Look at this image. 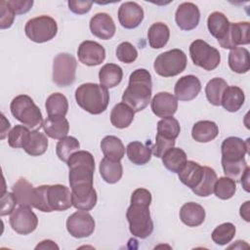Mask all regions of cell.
<instances>
[{"label":"cell","instance_id":"obj_24","mask_svg":"<svg viewBox=\"0 0 250 250\" xmlns=\"http://www.w3.org/2000/svg\"><path fill=\"white\" fill-rule=\"evenodd\" d=\"M100 174L107 184L117 183L123 175V167L120 160H114L108 157H104L99 166Z\"/></svg>","mask_w":250,"mask_h":250},{"label":"cell","instance_id":"obj_27","mask_svg":"<svg viewBox=\"0 0 250 250\" xmlns=\"http://www.w3.org/2000/svg\"><path fill=\"white\" fill-rule=\"evenodd\" d=\"M134 115L135 111L122 102L115 104L111 109L110 122L114 127L124 129L131 125L134 120Z\"/></svg>","mask_w":250,"mask_h":250},{"label":"cell","instance_id":"obj_12","mask_svg":"<svg viewBox=\"0 0 250 250\" xmlns=\"http://www.w3.org/2000/svg\"><path fill=\"white\" fill-rule=\"evenodd\" d=\"M66 229L75 238L88 237L95 230V220L87 211H76L67 218Z\"/></svg>","mask_w":250,"mask_h":250},{"label":"cell","instance_id":"obj_3","mask_svg":"<svg viewBox=\"0 0 250 250\" xmlns=\"http://www.w3.org/2000/svg\"><path fill=\"white\" fill-rule=\"evenodd\" d=\"M31 205L46 213L67 210L72 206L71 191L60 184L39 186L34 188Z\"/></svg>","mask_w":250,"mask_h":250},{"label":"cell","instance_id":"obj_42","mask_svg":"<svg viewBox=\"0 0 250 250\" xmlns=\"http://www.w3.org/2000/svg\"><path fill=\"white\" fill-rule=\"evenodd\" d=\"M181 131L180 124L176 118L173 116L161 118L157 122V135H160L164 138L176 140Z\"/></svg>","mask_w":250,"mask_h":250},{"label":"cell","instance_id":"obj_4","mask_svg":"<svg viewBox=\"0 0 250 250\" xmlns=\"http://www.w3.org/2000/svg\"><path fill=\"white\" fill-rule=\"evenodd\" d=\"M152 81L148 70L138 68L129 77L128 87L122 95V102L135 112L145 109L151 98Z\"/></svg>","mask_w":250,"mask_h":250},{"label":"cell","instance_id":"obj_17","mask_svg":"<svg viewBox=\"0 0 250 250\" xmlns=\"http://www.w3.org/2000/svg\"><path fill=\"white\" fill-rule=\"evenodd\" d=\"M144 20V10L136 2H124L118 9L119 23L127 29L136 28Z\"/></svg>","mask_w":250,"mask_h":250},{"label":"cell","instance_id":"obj_30","mask_svg":"<svg viewBox=\"0 0 250 250\" xmlns=\"http://www.w3.org/2000/svg\"><path fill=\"white\" fill-rule=\"evenodd\" d=\"M170 37V30L164 22H154L147 31L148 44L152 49L163 48Z\"/></svg>","mask_w":250,"mask_h":250},{"label":"cell","instance_id":"obj_47","mask_svg":"<svg viewBox=\"0 0 250 250\" xmlns=\"http://www.w3.org/2000/svg\"><path fill=\"white\" fill-rule=\"evenodd\" d=\"M16 14L7 1L0 2V28L6 29L12 26Z\"/></svg>","mask_w":250,"mask_h":250},{"label":"cell","instance_id":"obj_13","mask_svg":"<svg viewBox=\"0 0 250 250\" xmlns=\"http://www.w3.org/2000/svg\"><path fill=\"white\" fill-rule=\"evenodd\" d=\"M250 23L248 21L229 22L226 36L219 40V44L224 49H234L238 45H247L250 42Z\"/></svg>","mask_w":250,"mask_h":250},{"label":"cell","instance_id":"obj_1","mask_svg":"<svg viewBox=\"0 0 250 250\" xmlns=\"http://www.w3.org/2000/svg\"><path fill=\"white\" fill-rule=\"evenodd\" d=\"M69 173L72 206L78 210L90 211L97 203L98 196L93 187L95 159L91 152L77 150L66 162Z\"/></svg>","mask_w":250,"mask_h":250},{"label":"cell","instance_id":"obj_6","mask_svg":"<svg viewBox=\"0 0 250 250\" xmlns=\"http://www.w3.org/2000/svg\"><path fill=\"white\" fill-rule=\"evenodd\" d=\"M12 115L27 128H37L43 124V116L39 107L27 95H19L10 104Z\"/></svg>","mask_w":250,"mask_h":250},{"label":"cell","instance_id":"obj_52","mask_svg":"<svg viewBox=\"0 0 250 250\" xmlns=\"http://www.w3.org/2000/svg\"><path fill=\"white\" fill-rule=\"evenodd\" d=\"M35 249H59V246L52 240L46 239L41 241L36 247Z\"/></svg>","mask_w":250,"mask_h":250},{"label":"cell","instance_id":"obj_55","mask_svg":"<svg viewBox=\"0 0 250 250\" xmlns=\"http://www.w3.org/2000/svg\"><path fill=\"white\" fill-rule=\"evenodd\" d=\"M249 204H250V201H246L244 202L243 205H241L240 207V216L246 221V222H249L250 219H249Z\"/></svg>","mask_w":250,"mask_h":250},{"label":"cell","instance_id":"obj_46","mask_svg":"<svg viewBox=\"0 0 250 250\" xmlns=\"http://www.w3.org/2000/svg\"><path fill=\"white\" fill-rule=\"evenodd\" d=\"M117 59L124 63H132L138 57V51L130 42H122L116 48Z\"/></svg>","mask_w":250,"mask_h":250},{"label":"cell","instance_id":"obj_48","mask_svg":"<svg viewBox=\"0 0 250 250\" xmlns=\"http://www.w3.org/2000/svg\"><path fill=\"white\" fill-rule=\"evenodd\" d=\"M174 146H175V140L167 139L156 134L155 144L153 145V146H151V150L154 156L161 158L163 154L171 147H174Z\"/></svg>","mask_w":250,"mask_h":250},{"label":"cell","instance_id":"obj_28","mask_svg":"<svg viewBox=\"0 0 250 250\" xmlns=\"http://www.w3.org/2000/svg\"><path fill=\"white\" fill-rule=\"evenodd\" d=\"M229 66L236 73H246L250 69L249 51L243 47H236L229 54Z\"/></svg>","mask_w":250,"mask_h":250},{"label":"cell","instance_id":"obj_41","mask_svg":"<svg viewBox=\"0 0 250 250\" xmlns=\"http://www.w3.org/2000/svg\"><path fill=\"white\" fill-rule=\"evenodd\" d=\"M236 191V182L229 177H221L217 179L214 186L215 195L223 200L231 198Z\"/></svg>","mask_w":250,"mask_h":250},{"label":"cell","instance_id":"obj_26","mask_svg":"<svg viewBox=\"0 0 250 250\" xmlns=\"http://www.w3.org/2000/svg\"><path fill=\"white\" fill-rule=\"evenodd\" d=\"M244 100L245 96L241 88L237 86H228L223 94L221 105L229 112H236L243 105Z\"/></svg>","mask_w":250,"mask_h":250},{"label":"cell","instance_id":"obj_50","mask_svg":"<svg viewBox=\"0 0 250 250\" xmlns=\"http://www.w3.org/2000/svg\"><path fill=\"white\" fill-rule=\"evenodd\" d=\"M68 9L77 15H84L88 13L93 5V2L91 1H75V0H69L67 2Z\"/></svg>","mask_w":250,"mask_h":250},{"label":"cell","instance_id":"obj_14","mask_svg":"<svg viewBox=\"0 0 250 250\" xmlns=\"http://www.w3.org/2000/svg\"><path fill=\"white\" fill-rule=\"evenodd\" d=\"M249 149V139L243 141L237 137L225 139L221 146L222 162H236L245 158Z\"/></svg>","mask_w":250,"mask_h":250},{"label":"cell","instance_id":"obj_35","mask_svg":"<svg viewBox=\"0 0 250 250\" xmlns=\"http://www.w3.org/2000/svg\"><path fill=\"white\" fill-rule=\"evenodd\" d=\"M101 149L105 157L121 160L125 153L122 141L115 136H105L101 142Z\"/></svg>","mask_w":250,"mask_h":250},{"label":"cell","instance_id":"obj_34","mask_svg":"<svg viewBox=\"0 0 250 250\" xmlns=\"http://www.w3.org/2000/svg\"><path fill=\"white\" fill-rule=\"evenodd\" d=\"M48 148L47 137L38 130L30 131L29 138L23 146V150L31 156H39Z\"/></svg>","mask_w":250,"mask_h":250},{"label":"cell","instance_id":"obj_49","mask_svg":"<svg viewBox=\"0 0 250 250\" xmlns=\"http://www.w3.org/2000/svg\"><path fill=\"white\" fill-rule=\"evenodd\" d=\"M16 204H18V201L13 192H9V191L2 192L0 215L5 216L8 214H11L15 210Z\"/></svg>","mask_w":250,"mask_h":250},{"label":"cell","instance_id":"obj_25","mask_svg":"<svg viewBox=\"0 0 250 250\" xmlns=\"http://www.w3.org/2000/svg\"><path fill=\"white\" fill-rule=\"evenodd\" d=\"M219 134L217 124L210 120H201L192 126L191 136L198 143H208L213 141Z\"/></svg>","mask_w":250,"mask_h":250},{"label":"cell","instance_id":"obj_44","mask_svg":"<svg viewBox=\"0 0 250 250\" xmlns=\"http://www.w3.org/2000/svg\"><path fill=\"white\" fill-rule=\"evenodd\" d=\"M30 135V131L24 125H16L8 134V144L14 148H23Z\"/></svg>","mask_w":250,"mask_h":250},{"label":"cell","instance_id":"obj_19","mask_svg":"<svg viewBox=\"0 0 250 250\" xmlns=\"http://www.w3.org/2000/svg\"><path fill=\"white\" fill-rule=\"evenodd\" d=\"M89 26L92 34L103 40L112 38L116 31L112 18L106 13H98L92 17Z\"/></svg>","mask_w":250,"mask_h":250},{"label":"cell","instance_id":"obj_16","mask_svg":"<svg viewBox=\"0 0 250 250\" xmlns=\"http://www.w3.org/2000/svg\"><path fill=\"white\" fill-rule=\"evenodd\" d=\"M200 20V12L198 7L191 2H184L179 5L175 13V21L182 30L194 29Z\"/></svg>","mask_w":250,"mask_h":250},{"label":"cell","instance_id":"obj_20","mask_svg":"<svg viewBox=\"0 0 250 250\" xmlns=\"http://www.w3.org/2000/svg\"><path fill=\"white\" fill-rule=\"evenodd\" d=\"M201 90L200 80L192 74L181 77L175 84V97L180 101L188 102L197 97Z\"/></svg>","mask_w":250,"mask_h":250},{"label":"cell","instance_id":"obj_51","mask_svg":"<svg viewBox=\"0 0 250 250\" xmlns=\"http://www.w3.org/2000/svg\"><path fill=\"white\" fill-rule=\"evenodd\" d=\"M7 2L11 6L16 15L27 13L33 5L32 0H9Z\"/></svg>","mask_w":250,"mask_h":250},{"label":"cell","instance_id":"obj_7","mask_svg":"<svg viewBox=\"0 0 250 250\" xmlns=\"http://www.w3.org/2000/svg\"><path fill=\"white\" fill-rule=\"evenodd\" d=\"M187 56L180 49H172L158 55L154 61V71L162 77H172L186 69Z\"/></svg>","mask_w":250,"mask_h":250},{"label":"cell","instance_id":"obj_39","mask_svg":"<svg viewBox=\"0 0 250 250\" xmlns=\"http://www.w3.org/2000/svg\"><path fill=\"white\" fill-rule=\"evenodd\" d=\"M203 168L204 173L199 185L191 190L195 195L206 197L211 195L214 191V186L217 181V174L214 169L208 166H203Z\"/></svg>","mask_w":250,"mask_h":250},{"label":"cell","instance_id":"obj_43","mask_svg":"<svg viewBox=\"0 0 250 250\" xmlns=\"http://www.w3.org/2000/svg\"><path fill=\"white\" fill-rule=\"evenodd\" d=\"M235 227L231 223H224L219 225L212 232V240L218 245H226L229 243L235 235Z\"/></svg>","mask_w":250,"mask_h":250},{"label":"cell","instance_id":"obj_5","mask_svg":"<svg viewBox=\"0 0 250 250\" xmlns=\"http://www.w3.org/2000/svg\"><path fill=\"white\" fill-rule=\"evenodd\" d=\"M75 100L77 104L91 114H101L109 103L107 88L101 84L84 83L75 90Z\"/></svg>","mask_w":250,"mask_h":250},{"label":"cell","instance_id":"obj_23","mask_svg":"<svg viewBox=\"0 0 250 250\" xmlns=\"http://www.w3.org/2000/svg\"><path fill=\"white\" fill-rule=\"evenodd\" d=\"M42 126L46 135L54 140H62L69 131V123L64 116H48Z\"/></svg>","mask_w":250,"mask_h":250},{"label":"cell","instance_id":"obj_36","mask_svg":"<svg viewBox=\"0 0 250 250\" xmlns=\"http://www.w3.org/2000/svg\"><path fill=\"white\" fill-rule=\"evenodd\" d=\"M48 116H65L68 110V102L62 93L51 94L45 103Z\"/></svg>","mask_w":250,"mask_h":250},{"label":"cell","instance_id":"obj_38","mask_svg":"<svg viewBox=\"0 0 250 250\" xmlns=\"http://www.w3.org/2000/svg\"><path fill=\"white\" fill-rule=\"evenodd\" d=\"M227 87V81L221 77H215L208 81L205 87V94L208 102L213 105H221L222 97Z\"/></svg>","mask_w":250,"mask_h":250},{"label":"cell","instance_id":"obj_40","mask_svg":"<svg viewBox=\"0 0 250 250\" xmlns=\"http://www.w3.org/2000/svg\"><path fill=\"white\" fill-rule=\"evenodd\" d=\"M79 148L80 144L78 140L74 137L66 136L58 142L56 146V153L62 161L67 162L69 157L79 150Z\"/></svg>","mask_w":250,"mask_h":250},{"label":"cell","instance_id":"obj_31","mask_svg":"<svg viewBox=\"0 0 250 250\" xmlns=\"http://www.w3.org/2000/svg\"><path fill=\"white\" fill-rule=\"evenodd\" d=\"M122 77V68L115 63H105L99 71L100 83L105 88H114L121 82Z\"/></svg>","mask_w":250,"mask_h":250},{"label":"cell","instance_id":"obj_45","mask_svg":"<svg viewBox=\"0 0 250 250\" xmlns=\"http://www.w3.org/2000/svg\"><path fill=\"white\" fill-rule=\"evenodd\" d=\"M224 173L227 177L236 181H239L245 170L248 168V165L245 161V158L236 161V162H222Z\"/></svg>","mask_w":250,"mask_h":250},{"label":"cell","instance_id":"obj_11","mask_svg":"<svg viewBox=\"0 0 250 250\" xmlns=\"http://www.w3.org/2000/svg\"><path fill=\"white\" fill-rule=\"evenodd\" d=\"M9 222L17 233L23 235L31 233L38 226V218L31 207L21 205L11 213Z\"/></svg>","mask_w":250,"mask_h":250},{"label":"cell","instance_id":"obj_18","mask_svg":"<svg viewBox=\"0 0 250 250\" xmlns=\"http://www.w3.org/2000/svg\"><path fill=\"white\" fill-rule=\"evenodd\" d=\"M150 107L157 117H170L177 111L178 99L168 92H159L152 98Z\"/></svg>","mask_w":250,"mask_h":250},{"label":"cell","instance_id":"obj_54","mask_svg":"<svg viewBox=\"0 0 250 250\" xmlns=\"http://www.w3.org/2000/svg\"><path fill=\"white\" fill-rule=\"evenodd\" d=\"M249 172H250V168L248 167L246 170H245V172H244V174L242 175V177L240 178V182H241V185H242V187H243V188L248 192L249 191Z\"/></svg>","mask_w":250,"mask_h":250},{"label":"cell","instance_id":"obj_37","mask_svg":"<svg viewBox=\"0 0 250 250\" xmlns=\"http://www.w3.org/2000/svg\"><path fill=\"white\" fill-rule=\"evenodd\" d=\"M12 190L17 198L18 204L32 207L31 202L34 188L25 178H20L12 187Z\"/></svg>","mask_w":250,"mask_h":250},{"label":"cell","instance_id":"obj_53","mask_svg":"<svg viewBox=\"0 0 250 250\" xmlns=\"http://www.w3.org/2000/svg\"><path fill=\"white\" fill-rule=\"evenodd\" d=\"M1 117H2V120H1V128H0V133H1V140H3L6 135H7V132L9 131L10 129V122L6 119V117L4 116V114L2 113L1 114Z\"/></svg>","mask_w":250,"mask_h":250},{"label":"cell","instance_id":"obj_10","mask_svg":"<svg viewBox=\"0 0 250 250\" xmlns=\"http://www.w3.org/2000/svg\"><path fill=\"white\" fill-rule=\"evenodd\" d=\"M77 62L75 58L68 53L58 54L53 62L52 80L59 87L71 85L75 80Z\"/></svg>","mask_w":250,"mask_h":250},{"label":"cell","instance_id":"obj_32","mask_svg":"<svg viewBox=\"0 0 250 250\" xmlns=\"http://www.w3.org/2000/svg\"><path fill=\"white\" fill-rule=\"evenodd\" d=\"M229 26V21L228 18L221 12H213L209 15L207 19V27L212 36L219 40H222Z\"/></svg>","mask_w":250,"mask_h":250},{"label":"cell","instance_id":"obj_8","mask_svg":"<svg viewBox=\"0 0 250 250\" xmlns=\"http://www.w3.org/2000/svg\"><path fill=\"white\" fill-rule=\"evenodd\" d=\"M24 32L31 41L44 43L56 36L58 24L53 18L43 15L29 20L24 26Z\"/></svg>","mask_w":250,"mask_h":250},{"label":"cell","instance_id":"obj_9","mask_svg":"<svg viewBox=\"0 0 250 250\" xmlns=\"http://www.w3.org/2000/svg\"><path fill=\"white\" fill-rule=\"evenodd\" d=\"M189 55L195 65L208 71L215 69L221 62L220 52L202 39H196L190 44Z\"/></svg>","mask_w":250,"mask_h":250},{"label":"cell","instance_id":"obj_29","mask_svg":"<svg viewBox=\"0 0 250 250\" xmlns=\"http://www.w3.org/2000/svg\"><path fill=\"white\" fill-rule=\"evenodd\" d=\"M126 153L129 160L136 165H144L147 163L152 154L151 147L144 145L141 142L135 141L128 144L126 147Z\"/></svg>","mask_w":250,"mask_h":250},{"label":"cell","instance_id":"obj_15","mask_svg":"<svg viewBox=\"0 0 250 250\" xmlns=\"http://www.w3.org/2000/svg\"><path fill=\"white\" fill-rule=\"evenodd\" d=\"M77 55L80 62L88 66H95L104 61L105 50L100 43L86 40L79 45Z\"/></svg>","mask_w":250,"mask_h":250},{"label":"cell","instance_id":"obj_21","mask_svg":"<svg viewBox=\"0 0 250 250\" xmlns=\"http://www.w3.org/2000/svg\"><path fill=\"white\" fill-rule=\"evenodd\" d=\"M203 173H204L203 166H201L195 161L188 160L187 161L185 166L182 168V170L178 173V176L180 181L185 186H187L190 189H193L199 185L203 177Z\"/></svg>","mask_w":250,"mask_h":250},{"label":"cell","instance_id":"obj_33","mask_svg":"<svg viewBox=\"0 0 250 250\" xmlns=\"http://www.w3.org/2000/svg\"><path fill=\"white\" fill-rule=\"evenodd\" d=\"M161 158L163 165L172 173H179L188 161L186 152L180 147H171Z\"/></svg>","mask_w":250,"mask_h":250},{"label":"cell","instance_id":"obj_2","mask_svg":"<svg viewBox=\"0 0 250 250\" xmlns=\"http://www.w3.org/2000/svg\"><path fill=\"white\" fill-rule=\"evenodd\" d=\"M150 203L151 193L146 188H139L133 191L126 218L129 223L130 232L136 237L144 239L153 231V222L149 212Z\"/></svg>","mask_w":250,"mask_h":250},{"label":"cell","instance_id":"obj_22","mask_svg":"<svg viewBox=\"0 0 250 250\" xmlns=\"http://www.w3.org/2000/svg\"><path fill=\"white\" fill-rule=\"evenodd\" d=\"M180 219L188 227H198L205 220V210L198 203H185L180 209Z\"/></svg>","mask_w":250,"mask_h":250}]
</instances>
